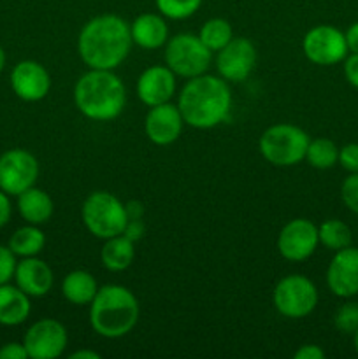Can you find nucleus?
I'll use <instances>...</instances> for the list:
<instances>
[{
  "label": "nucleus",
  "mask_w": 358,
  "mask_h": 359,
  "mask_svg": "<svg viewBox=\"0 0 358 359\" xmlns=\"http://www.w3.org/2000/svg\"><path fill=\"white\" fill-rule=\"evenodd\" d=\"M132 44L130 25L123 18L100 14L81 28L77 53L90 69L114 70L125 62Z\"/></svg>",
  "instance_id": "1"
},
{
  "label": "nucleus",
  "mask_w": 358,
  "mask_h": 359,
  "mask_svg": "<svg viewBox=\"0 0 358 359\" xmlns=\"http://www.w3.org/2000/svg\"><path fill=\"white\" fill-rule=\"evenodd\" d=\"M232 93L227 81L216 76L192 77L179 93V112L186 125L199 130L214 128L228 118Z\"/></svg>",
  "instance_id": "2"
},
{
  "label": "nucleus",
  "mask_w": 358,
  "mask_h": 359,
  "mask_svg": "<svg viewBox=\"0 0 358 359\" xmlns=\"http://www.w3.org/2000/svg\"><path fill=\"white\" fill-rule=\"evenodd\" d=\"M126 93L121 79L112 70L90 69L74 86V104L93 121H112L125 109Z\"/></svg>",
  "instance_id": "3"
},
{
  "label": "nucleus",
  "mask_w": 358,
  "mask_h": 359,
  "mask_svg": "<svg viewBox=\"0 0 358 359\" xmlns=\"http://www.w3.org/2000/svg\"><path fill=\"white\" fill-rule=\"evenodd\" d=\"M139 321V302L135 294L119 284L98 287L90 304V325L104 339H121Z\"/></svg>",
  "instance_id": "4"
},
{
  "label": "nucleus",
  "mask_w": 358,
  "mask_h": 359,
  "mask_svg": "<svg viewBox=\"0 0 358 359\" xmlns=\"http://www.w3.org/2000/svg\"><path fill=\"white\" fill-rule=\"evenodd\" d=\"M309 135L300 126L279 123L269 126L260 137V153L269 163L276 167H293L305 160Z\"/></svg>",
  "instance_id": "5"
},
{
  "label": "nucleus",
  "mask_w": 358,
  "mask_h": 359,
  "mask_svg": "<svg viewBox=\"0 0 358 359\" xmlns=\"http://www.w3.org/2000/svg\"><path fill=\"white\" fill-rule=\"evenodd\" d=\"M81 217L86 230L104 241L121 235L128 221L125 203L107 191L91 193L81 207Z\"/></svg>",
  "instance_id": "6"
},
{
  "label": "nucleus",
  "mask_w": 358,
  "mask_h": 359,
  "mask_svg": "<svg viewBox=\"0 0 358 359\" xmlns=\"http://www.w3.org/2000/svg\"><path fill=\"white\" fill-rule=\"evenodd\" d=\"M211 53L199 35L178 34L165 44V63L175 76L192 79L209 69Z\"/></svg>",
  "instance_id": "7"
},
{
  "label": "nucleus",
  "mask_w": 358,
  "mask_h": 359,
  "mask_svg": "<svg viewBox=\"0 0 358 359\" xmlns=\"http://www.w3.org/2000/svg\"><path fill=\"white\" fill-rule=\"evenodd\" d=\"M272 304L284 318H307L318 305V290L307 277L298 273L286 276L274 287Z\"/></svg>",
  "instance_id": "8"
},
{
  "label": "nucleus",
  "mask_w": 358,
  "mask_h": 359,
  "mask_svg": "<svg viewBox=\"0 0 358 359\" xmlns=\"http://www.w3.org/2000/svg\"><path fill=\"white\" fill-rule=\"evenodd\" d=\"M39 177V161L30 151L9 149L0 154V189L18 196L35 184Z\"/></svg>",
  "instance_id": "9"
},
{
  "label": "nucleus",
  "mask_w": 358,
  "mask_h": 359,
  "mask_svg": "<svg viewBox=\"0 0 358 359\" xmlns=\"http://www.w3.org/2000/svg\"><path fill=\"white\" fill-rule=\"evenodd\" d=\"M302 49L309 62L316 65H336L347 56L346 37L332 25H318L305 34Z\"/></svg>",
  "instance_id": "10"
},
{
  "label": "nucleus",
  "mask_w": 358,
  "mask_h": 359,
  "mask_svg": "<svg viewBox=\"0 0 358 359\" xmlns=\"http://www.w3.org/2000/svg\"><path fill=\"white\" fill-rule=\"evenodd\" d=\"M69 337L65 326L56 319H39L27 330L23 346L28 358L32 359H56L65 351Z\"/></svg>",
  "instance_id": "11"
},
{
  "label": "nucleus",
  "mask_w": 358,
  "mask_h": 359,
  "mask_svg": "<svg viewBox=\"0 0 358 359\" xmlns=\"http://www.w3.org/2000/svg\"><path fill=\"white\" fill-rule=\"evenodd\" d=\"M318 244V226L304 217H297L284 224L277 237V251L288 262H305L314 255Z\"/></svg>",
  "instance_id": "12"
},
{
  "label": "nucleus",
  "mask_w": 358,
  "mask_h": 359,
  "mask_svg": "<svg viewBox=\"0 0 358 359\" xmlns=\"http://www.w3.org/2000/svg\"><path fill=\"white\" fill-rule=\"evenodd\" d=\"M256 65V49L251 41L234 37L223 49L218 51L216 69L225 81L242 83L248 79Z\"/></svg>",
  "instance_id": "13"
},
{
  "label": "nucleus",
  "mask_w": 358,
  "mask_h": 359,
  "mask_svg": "<svg viewBox=\"0 0 358 359\" xmlns=\"http://www.w3.org/2000/svg\"><path fill=\"white\" fill-rule=\"evenodd\" d=\"M326 286L336 297L353 298L358 294V249L350 245L336 251L326 269Z\"/></svg>",
  "instance_id": "14"
},
{
  "label": "nucleus",
  "mask_w": 358,
  "mask_h": 359,
  "mask_svg": "<svg viewBox=\"0 0 358 359\" xmlns=\"http://www.w3.org/2000/svg\"><path fill=\"white\" fill-rule=\"evenodd\" d=\"M11 88L25 102H39L51 90V77L44 65L35 60H23L11 72Z\"/></svg>",
  "instance_id": "15"
},
{
  "label": "nucleus",
  "mask_w": 358,
  "mask_h": 359,
  "mask_svg": "<svg viewBox=\"0 0 358 359\" xmlns=\"http://www.w3.org/2000/svg\"><path fill=\"white\" fill-rule=\"evenodd\" d=\"M183 119L178 105H172L168 102L160 105H154L150 109L144 121V130H146L147 139L157 146H168L175 142L183 132Z\"/></svg>",
  "instance_id": "16"
},
{
  "label": "nucleus",
  "mask_w": 358,
  "mask_h": 359,
  "mask_svg": "<svg viewBox=\"0 0 358 359\" xmlns=\"http://www.w3.org/2000/svg\"><path fill=\"white\" fill-rule=\"evenodd\" d=\"M175 93V74L168 67L154 65L144 70L137 79V97L147 107L165 104Z\"/></svg>",
  "instance_id": "17"
},
{
  "label": "nucleus",
  "mask_w": 358,
  "mask_h": 359,
  "mask_svg": "<svg viewBox=\"0 0 358 359\" xmlns=\"http://www.w3.org/2000/svg\"><path fill=\"white\" fill-rule=\"evenodd\" d=\"M14 280L16 286L28 297L41 298L51 291L55 276L48 263L30 256V258H21V262L16 263Z\"/></svg>",
  "instance_id": "18"
},
{
  "label": "nucleus",
  "mask_w": 358,
  "mask_h": 359,
  "mask_svg": "<svg viewBox=\"0 0 358 359\" xmlns=\"http://www.w3.org/2000/svg\"><path fill=\"white\" fill-rule=\"evenodd\" d=\"M130 35L133 44L142 49H158L167 44L168 27L160 14L144 13L130 25Z\"/></svg>",
  "instance_id": "19"
},
{
  "label": "nucleus",
  "mask_w": 358,
  "mask_h": 359,
  "mask_svg": "<svg viewBox=\"0 0 358 359\" xmlns=\"http://www.w3.org/2000/svg\"><path fill=\"white\" fill-rule=\"evenodd\" d=\"M30 297L18 286L0 284V325L18 326L30 316Z\"/></svg>",
  "instance_id": "20"
},
{
  "label": "nucleus",
  "mask_w": 358,
  "mask_h": 359,
  "mask_svg": "<svg viewBox=\"0 0 358 359\" xmlns=\"http://www.w3.org/2000/svg\"><path fill=\"white\" fill-rule=\"evenodd\" d=\"M18 210L28 224H37L39 226V224H44L51 219L55 205H53V200L48 193L32 186L27 191L18 195Z\"/></svg>",
  "instance_id": "21"
},
{
  "label": "nucleus",
  "mask_w": 358,
  "mask_h": 359,
  "mask_svg": "<svg viewBox=\"0 0 358 359\" xmlns=\"http://www.w3.org/2000/svg\"><path fill=\"white\" fill-rule=\"evenodd\" d=\"M97 291V280L86 270H72L62 283L63 298L72 305H90Z\"/></svg>",
  "instance_id": "22"
},
{
  "label": "nucleus",
  "mask_w": 358,
  "mask_h": 359,
  "mask_svg": "<svg viewBox=\"0 0 358 359\" xmlns=\"http://www.w3.org/2000/svg\"><path fill=\"white\" fill-rule=\"evenodd\" d=\"M135 242L126 238L125 235H116L105 241L100 251L102 265L111 272H123L128 269L135 258Z\"/></svg>",
  "instance_id": "23"
},
{
  "label": "nucleus",
  "mask_w": 358,
  "mask_h": 359,
  "mask_svg": "<svg viewBox=\"0 0 358 359\" xmlns=\"http://www.w3.org/2000/svg\"><path fill=\"white\" fill-rule=\"evenodd\" d=\"M46 237L37 228V224H28V226L18 228L9 238V249L20 258H30L37 256L44 249Z\"/></svg>",
  "instance_id": "24"
},
{
  "label": "nucleus",
  "mask_w": 358,
  "mask_h": 359,
  "mask_svg": "<svg viewBox=\"0 0 358 359\" xmlns=\"http://www.w3.org/2000/svg\"><path fill=\"white\" fill-rule=\"evenodd\" d=\"M319 244L330 251H340L344 248H350L353 242L351 228L340 219H326L318 226Z\"/></svg>",
  "instance_id": "25"
},
{
  "label": "nucleus",
  "mask_w": 358,
  "mask_h": 359,
  "mask_svg": "<svg viewBox=\"0 0 358 359\" xmlns=\"http://www.w3.org/2000/svg\"><path fill=\"white\" fill-rule=\"evenodd\" d=\"M199 37L207 46V49L220 51L234 39V30H232V25L223 18H211L200 27Z\"/></svg>",
  "instance_id": "26"
},
{
  "label": "nucleus",
  "mask_w": 358,
  "mask_h": 359,
  "mask_svg": "<svg viewBox=\"0 0 358 359\" xmlns=\"http://www.w3.org/2000/svg\"><path fill=\"white\" fill-rule=\"evenodd\" d=\"M305 160L312 168L326 170V168H332L333 165L339 163V147L336 146L333 140L323 139V137L309 140Z\"/></svg>",
  "instance_id": "27"
},
{
  "label": "nucleus",
  "mask_w": 358,
  "mask_h": 359,
  "mask_svg": "<svg viewBox=\"0 0 358 359\" xmlns=\"http://www.w3.org/2000/svg\"><path fill=\"white\" fill-rule=\"evenodd\" d=\"M202 6V0H157L161 16L168 20H186L193 16Z\"/></svg>",
  "instance_id": "28"
},
{
  "label": "nucleus",
  "mask_w": 358,
  "mask_h": 359,
  "mask_svg": "<svg viewBox=\"0 0 358 359\" xmlns=\"http://www.w3.org/2000/svg\"><path fill=\"white\" fill-rule=\"evenodd\" d=\"M333 325L344 335H353L358 330V304L347 302L340 305L333 316Z\"/></svg>",
  "instance_id": "29"
},
{
  "label": "nucleus",
  "mask_w": 358,
  "mask_h": 359,
  "mask_svg": "<svg viewBox=\"0 0 358 359\" xmlns=\"http://www.w3.org/2000/svg\"><path fill=\"white\" fill-rule=\"evenodd\" d=\"M340 198L351 212L358 214V172L350 174L344 179L343 186H340Z\"/></svg>",
  "instance_id": "30"
},
{
  "label": "nucleus",
  "mask_w": 358,
  "mask_h": 359,
  "mask_svg": "<svg viewBox=\"0 0 358 359\" xmlns=\"http://www.w3.org/2000/svg\"><path fill=\"white\" fill-rule=\"evenodd\" d=\"M16 255L4 245H0V284H7L14 279V270H16Z\"/></svg>",
  "instance_id": "31"
},
{
  "label": "nucleus",
  "mask_w": 358,
  "mask_h": 359,
  "mask_svg": "<svg viewBox=\"0 0 358 359\" xmlns=\"http://www.w3.org/2000/svg\"><path fill=\"white\" fill-rule=\"evenodd\" d=\"M339 163L344 170L350 174H357L358 172V144L351 142L346 144L339 149Z\"/></svg>",
  "instance_id": "32"
},
{
  "label": "nucleus",
  "mask_w": 358,
  "mask_h": 359,
  "mask_svg": "<svg viewBox=\"0 0 358 359\" xmlns=\"http://www.w3.org/2000/svg\"><path fill=\"white\" fill-rule=\"evenodd\" d=\"M344 76L347 83L358 90V53H351L344 58Z\"/></svg>",
  "instance_id": "33"
},
{
  "label": "nucleus",
  "mask_w": 358,
  "mask_h": 359,
  "mask_svg": "<svg viewBox=\"0 0 358 359\" xmlns=\"http://www.w3.org/2000/svg\"><path fill=\"white\" fill-rule=\"evenodd\" d=\"M28 353L23 344L9 342L0 347V359H27Z\"/></svg>",
  "instance_id": "34"
},
{
  "label": "nucleus",
  "mask_w": 358,
  "mask_h": 359,
  "mask_svg": "<svg viewBox=\"0 0 358 359\" xmlns=\"http://www.w3.org/2000/svg\"><path fill=\"white\" fill-rule=\"evenodd\" d=\"M144 233H146V226H144L142 219L126 221V226L125 230H123V235H125L126 238H130L132 242H137L144 237Z\"/></svg>",
  "instance_id": "35"
},
{
  "label": "nucleus",
  "mask_w": 358,
  "mask_h": 359,
  "mask_svg": "<svg viewBox=\"0 0 358 359\" xmlns=\"http://www.w3.org/2000/svg\"><path fill=\"white\" fill-rule=\"evenodd\" d=\"M295 359H325V351L319 346L314 344H305L297 349V353L293 354Z\"/></svg>",
  "instance_id": "36"
},
{
  "label": "nucleus",
  "mask_w": 358,
  "mask_h": 359,
  "mask_svg": "<svg viewBox=\"0 0 358 359\" xmlns=\"http://www.w3.org/2000/svg\"><path fill=\"white\" fill-rule=\"evenodd\" d=\"M11 214H13V207H11L9 195L0 189V228H4L9 223Z\"/></svg>",
  "instance_id": "37"
},
{
  "label": "nucleus",
  "mask_w": 358,
  "mask_h": 359,
  "mask_svg": "<svg viewBox=\"0 0 358 359\" xmlns=\"http://www.w3.org/2000/svg\"><path fill=\"white\" fill-rule=\"evenodd\" d=\"M346 37V44H347V51L350 53H358V21L357 23L351 25L350 28L344 34Z\"/></svg>",
  "instance_id": "38"
},
{
  "label": "nucleus",
  "mask_w": 358,
  "mask_h": 359,
  "mask_svg": "<svg viewBox=\"0 0 358 359\" xmlns=\"http://www.w3.org/2000/svg\"><path fill=\"white\" fill-rule=\"evenodd\" d=\"M125 209H126V217H128V219H142L144 207L140 202H137V200H130V202L125 203Z\"/></svg>",
  "instance_id": "39"
},
{
  "label": "nucleus",
  "mask_w": 358,
  "mask_h": 359,
  "mask_svg": "<svg viewBox=\"0 0 358 359\" xmlns=\"http://www.w3.org/2000/svg\"><path fill=\"white\" fill-rule=\"evenodd\" d=\"M70 359H100V354L95 353V351H76V353H72L69 356Z\"/></svg>",
  "instance_id": "40"
},
{
  "label": "nucleus",
  "mask_w": 358,
  "mask_h": 359,
  "mask_svg": "<svg viewBox=\"0 0 358 359\" xmlns=\"http://www.w3.org/2000/svg\"><path fill=\"white\" fill-rule=\"evenodd\" d=\"M4 67H6V51H4V48L0 46V74H2Z\"/></svg>",
  "instance_id": "41"
},
{
  "label": "nucleus",
  "mask_w": 358,
  "mask_h": 359,
  "mask_svg": "<svg viewBox=\"0 0 358 359\" xmlns=\"http://www.w3.org/2000/svg\"><path fill=\"white\" fill-rule=\"evenodd\" d=\"M353 346H354V351H357V354H358V330L353 333Z\"/></svg>",
  "instance_id": "42"
}]
</instances>
